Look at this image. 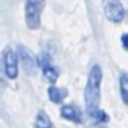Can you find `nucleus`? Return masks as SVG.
Wrapping results in <instances>:
<instances>
[{
  "label": "nucleus",
  "mask_w": 128,
  "mask_h": 128,
  "mask_svg": "<svg viewBox=\"0 0 128 128\" xmlns=\"http://www.w3.org/2000/svg\"><path fill=\"white\" fill-rule=\"evenodd\" d=\"M36 128H52V122H50V118L47 117L46 112H38V115H36Z\"/></svg>",
  "instance_id": "obj_10"
},
{
  "label": "nucleus",
  "mask_w": 128,
  "mask_h": 128,
  "mask_svg": "<svg viewBox=\"0 0 128 128\" xmlns=\"http://www.w3.org/2000/svg\"><path fill=\"white\" fill-rule=\"evenodd\" d=\"M18 60L20 57L16 55L15 50L6 49L3 52V70H5V75L10 80H15L18 76Z\"/></svg>",
  "instance_id": "obj_2"
},
{
  "label": "nucleus",
  "mask_w": 128,
  "mask_h": 128,
  "mask_svg": "<svg viewBox=\"0 0 128 128\" xmlns=\"http://www.w3.org/2000/svg\"><path fill=\"white\" fill-rule=\"evenodd\" d=\"M120 94H122V100L125 106H128V73L120 75Z\"/></svg>",
  "instance_id": "obj_9"
},
{
  "label": "nucleus",
  "mask_w": 128,
  "mask_h": 128,
  "mask_svg": "<svg viewBox=\"0 0 128 128\" xmlns=\"http://www.w3.org/2000/svg\"><path fill=\"white\" fill-rule=\"evenodd\" d=\"M41 10L42 5L26 0V23L29 29H38L41 26Z\"/></svg>",
  "instance_id": "obj_3"
},
{
  "label": "nucleus",
  "mask_w": 128,
  "mask_h": 128,
  "mask_svg": "<svg viewBox=\"0 0 128 128\" xmlns=\"http://www.w3.org/2000/svg\"><path fill=\"white\" fill-rule=\"evenodd\" d=\"M122 47H123L125 50H128V32L122 34Z\"/></svg>",
  "instance_id": "obj_12"
},
{
  "label": "nucleus",
  "mask_w": 128,
  "mask_h": 128,
  "mask_svg": "<svg viewBox=\"0 0 128 128\" xmlns=\"http://www.w3.org/2000/svg\"><path fill=\"white\" fill-rule=\"evenodd\" d=\"M52 128H54V126H52Z\"/></svg>",
  "instance_id": "obj_14"
},
{
  "label": "nucleus",
  "mask_w": 128,
  "mask_h": 128,
  "mask_svg": "<svg viewBox=\"0 0 128 128\" xmlns=\"http://www.w3.org/2000/svg\"><path fill=\"white\" fill-rule=\"evenodd\" d=\"M100 83H102V70L99 65H94L88 76V84L84 89V102L89 114L97 110L100 100Z\"/></svg>",
  "instance_id": "obj_1"
},
{
  "label": "nucleus",
  "mask_w": 128,
  "mask_h": 128,
  "mask_svg": "<svg viewBox=\"0 0 128 128\" xmlns=\"http://www.w3.org/2000/svg\"><path fill=\"white\" fill-rule=\"evenodd\" d=\"M42 73H44V78L50 83H55L57 78H58V70H57L55 66H52L50 63H47V65L42 66Z\"/></svg>",
  "instance_id": "obj_8"
},
{
  "label": "nucleus",
  "mask_w": 128,
  "mask_h": 128,
  "mask_svg": "<svg viewBox=\"0 0 128 128\" xmlns=\"http://www.w3.org/2000/svg\"><path fill=\"white\" fill-rule=\"evenodd\" d=\"M106 18L112 23H120L125 18V8L120 0H112L106 5Z\"/></svg>",
  "instance_id": "obj_4"
},
{
  "label": "nucleus",
  "mask_w": 128,
  "mask_h": 128,
  "mask_svg": "<svg viewBox=\"0 0 128 128\" xmlns=\"http://www.w3.org/2000/svg\"><path fill=\"white\" fill-rule=\"evenodd\" d=\"M89 128H107V126L104 125V123H99V122H96V123H92V125H91Z\"/></svg>",
  "instance_id": "obj_13"
},
{
  "label": "nucleus",
  "mask_w": 128,
  "mask_h": 128,
  "mask_svg": "<svg viewBox=\"0 0 128 128\" xmlns=\"http://www.w3.org/2000/svg\"><path fill=\"white\" fill-rule=\"evenodd\" d=\"M60 115H62V118L68 120V122H73V123H81L83 122L81 110L75 106H63L60 109Z\"/></svg>",
  "instance_id": "obj_6"
},
{
  "label": "nucleus",
  "mask_w": 128,
  "mask_h": 128,
  "mask_svg": "<svg viewBox=\"0 0 128 128\" xmlns=\"http://www.w3.org/2000/svg\"><path fill=\"white\" fill-rule=\"evenodd\" d=\"M18 57H20V60L23 62L24 70L28 73H32V72H34L36 65L39 63V60H36V57L31 54V50H29L28 47H24V46H18Z\"/></svg>",
  "instance_id": "obj_5"
},
{
  "label": "nucleus",
  "mask_w": 128,
  "mask_h": 128,
  "mask_svg": "<svg viewBox=\"0 0 128 128\" xmlns=\"http://www.w3.org/2000/svg\"><path fill=\"white\" fill-rule=\"evenodd\" d=\"M91 115L96 118V122H99V123H106L107 120H109V117H107V114L104 112V110H100V109H97V110H94Z\"/></svg>",
  "instance_id": "obj_11"
},
{
  "label": "nucleus",
  "mask_w": 128,
  "mask_h": 128,
  "mask_svg": "<svg viewBox=\"0 0 128 128\" xmlns=\"http://www.w3.org/2000/svg\"><path fill=\"white\" fill-rule=\"evenodd\" d=\"M47 94H49V99L52 100V102L60 104L63 99H65L66 91L65 89H60V88H57V86H50L49 89H47Z\"/></svg>",
  "instance_id": "obj_7"
}]
</instances>
